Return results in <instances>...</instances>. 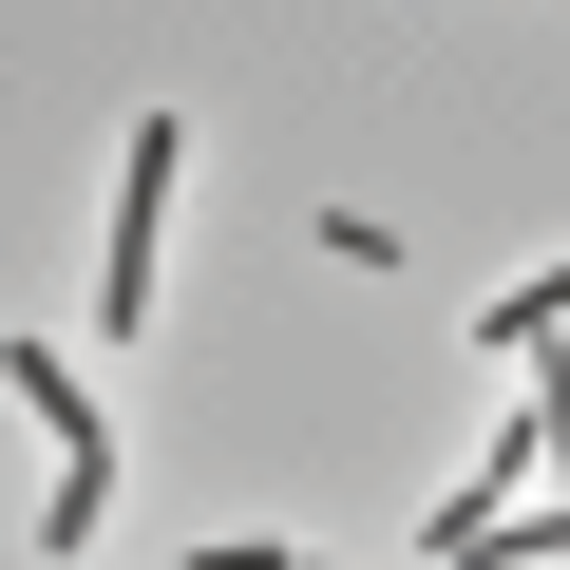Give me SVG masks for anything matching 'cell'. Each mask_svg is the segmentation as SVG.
Here are the masks:
<instances>
[{
    "label": "cell",
    "mask_w": 570,
    "mask_h": 570,
    "mask_svg": "<svg viewBox=\"0 0 570 570\" xmlns=\"http://www.w3.org/2000/svg\"><path fill=\"white\" fill-rule=\"evenodd\" d=\"M171 171H190V134H171V115H134V190H115V247H96V324H115V343L153 324V228H171Z\"/></svg>",
    "instance_id": "obj_2"
},
{
    "label": "cell",
    "mask_w": 570,
    "mask_h": 570,
    "mask_svg": "<svg viewBox=\"0 0 570 570\" xmlns=\"http://www.w3.org/2000/svg\"><path fill=\"white\" fill-rule=\"evenodd\" d=\"M209 570H324V551H209Z\"/></svg>",
    "instance_id": "obj_4"
},
{
    "label": "cell",
    "mask_w": 570,
    "mask_h": 570,
    "mask_svg": "<svg viewBox=\"0 0 570 570\" xmlns=\"http://www.w3.org/2000/svg\"><path fill=\"white\" fill-rule=\"evenodd\" d=\"M551 324H570V266H532V285H513V305H494L475 343H551Z\"/></svg>",
    "instance_id": "obj_3"
},
{
    "label": "cell",
    "mask_w": 570,
    "mask_h": 570,
    "mask_svg": "<svg viewBox=\"0 0 570 570\" xmlns=\"http://www.w3.org/2000/svg\"><path fill=\"white\" fill-rule=\"evenodd\" d=\"M0 381H20V400H39V438H58L39 551H96V532H115V475H134V456H115V419H96V381H77V362H39V343H0Z\"/></svg>",
    "instance_id": "obj_1"
}]
</instances>
